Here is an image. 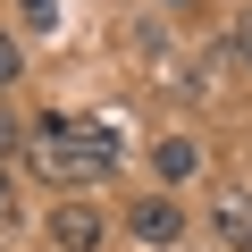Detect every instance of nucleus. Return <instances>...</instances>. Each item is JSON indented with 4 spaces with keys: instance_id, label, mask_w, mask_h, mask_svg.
<instances>
[{
    "instance_id": "2",
    "label": "nucleus",
    "mask_w": 252,
    "mask_h": 252,
    "mask_svg": "<svg viewBox=\"0 0 252 252\" xmlns=\"http://www.w3.org/2000/svg\"><path fill=\"white\" fill-rule=\"evenodd\" d=\"M101 235H109V219H101L93 202H59V210H51V244H59V252H101Z\"/></svg>"
},
{
    "instance_id": "9",
    "label": "nucleus",
    "mask_w": 252,
    "mask_h": 252,
    "mask_svg": "<svg viewBox=\"0 0 252 252\" xmlns=\"http://www.w3.org/2000/svg\"><path fill=\"white\" fill-rule=\"evenodd\" d=\"M0 219L17 227V193H9V168H0Z\"/></svg>"
},
{
    "instance_id": "6",
    "label": "nucleus",
    "mask_w": 252,
    "mask_h": 252,
    "mask_svg": "<svg viewBox=\"0 0 252 252\" xmlns=\"http://www.w3.org/2000/svg\"><path fill=\"white\" fill-rule=\"evenodd\" d=\"M227 59L252 76V9H235V34H227Z\"/></svg>"
},
{
    "instance_id": "5",
    "label": "nucleus",
    "mask_w": 252,
    "mask_h": 252,
    "mask_svg": "<svg viewBox=\"0 0 252 252\" xmlns=\"http://www.w3.org/2000/svg\"><path fill=\"white\" fill-rule=\"evenodd\" d=\"M17 17H26V34H59V0H17Z\"/></svg>"
},
{
    "instance_id": "10",
    "label": "nucleus",
    "mask_w": 252,
    "mask_h": 252,
    "mask_svg": "<svg viewBox=\"0 0 252 252\" xmlns=\"http://www.w3.org/2000/svg\"><path fill=\"white\" fill-rule=\"evenodd\" d=\"M160 9H202V0H160Z\"/></svg>"
},
{
    "instance_id": "4",
    "label": "nucleus",
    "mask_w": 252,
    "mask_h": 252,
    "mask_svg": "<svg viewBox=\"0 0 252 252\" xmlns=\"http://www.w3.org/2000/svg\"><path fill=\"white\" fill-rule=\"evenodd\" d=\"M210 227H219L235 252H252V202H219V210H210Z\"/></svg>"
},
{
    "instance_id": "1",
    "label": "nucleus",
    "mask_w": 252,
    "mask_h": 252,
    "mask_svg": "<svg viewBox=\"0 0 252 252\" xmlns=\"http://www.w3.org/2000/svg\"><path fill=\"white\" fill-rule=\"evenodd\" d=\"M126 227H135V244H143V252H168V244H185V210H177L168 193L135 202V210H126Z\"/></svg>"
},
{
    "instance_id": "8",
    "label": "nucleus",
    "mask_w": 252,
    "mask_h": 252,
    "mask_svg": "<svg viewBox=\"0 0 252 252\" xmlns=\"http://www.w3.org/2000/svg\"><path fill=\"white\" fill-rule=\"evenodd\" d=\"M17 76H26V51H17V42H9V34H0V93H9V84H17Z\"/></svg>"
},
{
    "instance_id": "7",
    "label": "nucleus",
    "mask_w": 252,
    "mask_h": 252,
    "mask_svg": "<svg viewBox=\"0 0 252 252\" xmlns=\"http://www.w3.org/2000/svg\"><path fill=\"white\" fill-rule=\"evenodd\" d=\"M17 143H26V126L9 118V101H0V168H9V160H17Z\"/></svg>"
},
{
    "instance_id": "3",
    "label": "nucleus",
    "mask_w": 252,
    "mask_h": 252,
    "mask_svg": "<svg viewBox=\"0 0 252 252\" xmlns=\"http://www.w3.org/2000/svg\"><path fill=\"white\" fill-rule=\"evenodd\" d=\"M152 168H160L168 185H185V177L202 168V143H193V135H160V143H152Z\"/></svg>"
}]
</instances>
